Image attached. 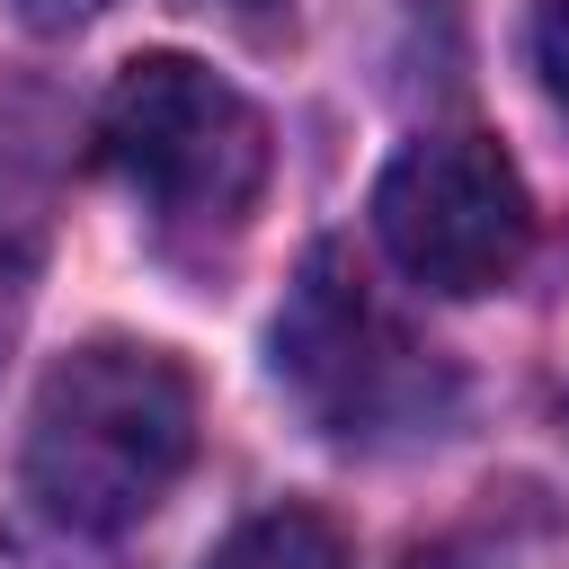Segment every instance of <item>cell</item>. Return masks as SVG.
<instances>
[{"label": "cell", "mask_w": 569, "mask_h": 569, "mask_svg": "<svg viewBox=\"0 0 569 569\" xmlns=\"http://www.w3.org/2000/svg\"><path fill=\"white\" fill-rule=\"evenodd\" d=\"M373 231L409 284L462 302L525 267L533 204H525L516 160L489 133H418L373 187Z\"/></svg>", "instance_id": "4"}, {"label": "cell", "mask_w": 569, "mask_h": 569, "mask_svg": "<svg viewBox=\"0 0 569 569\" xmlns=\"http://www.w3.org/2000/svg\"><path fill=\"white\" fill-rule=\"evenodd\" d=\"M18 9V27H36V36H71V27H89L107 0H9Z\"/></svg>", "instance_id": "7"}, {"label": "cell", "mask_w": 569, "mask_h": 569, "mask_svg": "<svg viewBox=\"0 0 569 569\" xmlns=\"http://www.w3.org/2000/svg\"><path fill=\"white\" fill-rule=\"evenodd\" d=\"M18 320H27V258L0 249V356L18 347Z\"/></svg>", "instance_id": "8"}, {"label": "cell", "mask_w": 569, "mask_h": 569, "mask_svg": "<svg viewBox=\"0 0 569 569\" xmlns=\"http://www.w3.org/2000/svg\"><path fill=\"white\" fill-rule=\"evenodd\" d=\"M107 169L160 213V222H240L267 187V116L187 53H142L116 71L98 107Z\"/></svg>", "instance_id": "3"}, {"label": "cell", "mask_w": 569, "mask_h": 569, "mask_svg": "<svg viewBox=\"0 0 569 569\" xmlns=\"http://www.w3.org/2000/svg\"><path fill=\"white\" fill-rule=\"evenodd\" d=\"M533 62H542L551 98L569 107V0H542V18H533Z\"/></svg>", "instance_id": "6"}, {"label": "cell", "mask_w": 569, "mask_h": 569, "mask_svg": "<svg viewBox=\"0 0 569 569\" xmlns=\"http://www.w3.org/2000/svg\"><path fill=\"white\" fill-rule=\"evenodd\" d=\"M204 569H347V542H338V525L311 516V507H267V516H249Z\"/></svg>", "instance_id": "5"}, {"label": "cell", "mask_w": 569, "mask_h": 569, "mask_svg": "<svg viewBox=\"0 0 569 569\" xmlns=\"http://www.w3.org/2000/svg\"><path fill=\"white\" fill-rule=\"evenodd\" d=\"M276 382L338 445L418 436V427H436L453 409L445 365L382 311V293L365 284V267L347 249L302 258L284 311H276Z\"/></svg>", "instance_id": "2"}, {"label": "cell", "mask_w": 569, "mask_h": 569, "mask_svg": "<svg viewBox=\"0 0 569 569\" xmlns=\"http://www.w3.org/2000/svg\"><path fill=\"white\" fill-rule=\"evenodd\" d=\"M196 453V391L178 356L98 338L62 356L27 409V498L71 533H124Z\"/></svg>", "instance_id": "1"}]
</instances>
